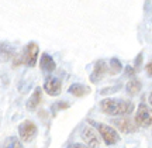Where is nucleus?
Instances as JSON below:
<instances>
[{"label": "nucleus", "mask_w": 152, "mask_h": 148, "mask_svg": "<svg viewBox=\"0 0 152 148\" xmlns=\"http://www.w3.org/2000/svg\"><path fill=\"white\" fill-rule=\"evenodd\" d=\"M100 109L109 116H128L134 110V103L127 99H103Z\"/></svg>", "instance_id": "obj_1"}, {"label": "nucleus", "mask_w": 152, "mask_h": 148, "mask_svg": "<svg viewBox=\"0 0 152 148\" xmlns=\"http://www.w3.org/2000/svg\"><path fill=\"white\" fill-rule=\"evenodd\" d=\"M87 123L89 126H92L93 128H96V131L102 136L103 141L107 145H115L117 143H120V134L117 130H114L111 126H107V124H103V123H99V121H94L92 119H87Z\"/></svg>", "instance_id": "obj_2"}, {"label": "nucleus", "mask_w": 152, "mask_h": 148, "mask_svg": "<svg viewBox=\"0 0 152 148\" xmlns=\"http://www.w3.org/2000/svg\"><path fill=\"white\" fill-rule=\"evenodd\" d=\"M38 52H39V48H38V45L35 42H28L26 45V48L24 51L21 52V56H17L16 59H14V65H24L27 66H35L37 64V58H38Z\"/></svg>", "instance_id": "obj_3"}, {"label": "nucleus", "mask_w": 152, "mask_h": 148, "mask_svg": "<svg viewBox=\"0 0 152 148\" xmlns=\"http://www.w3.org/2000/svg\"><path fill=\"white\" fill-rule=\"evenodd\" d=\"M134 121L138 127H144V128L152 126V107L147 106L145 103H141L137 109Z\"/></svg>", "instance_id": "obj_4"}, {"label": "nucleus", "mask_w": 152, "mask_h": 148, "mask_svg": "<svg viewBox=\"0 0 152 148\" xmlns=\"http://www.w3.org/2000/svg\"><path fill=\"white\" fill-rule=\"evenodd\" d=\"M37 133H38L37 124L31 120L23 121L21 124L18 126V136H20V140L23 143H30L31 140L35 138Z\"/></svg>", "instance_id": "obj_5"}, {"label": "nucleus", "mask_w": 152, "mask_h": 148, "mask_svg": "<svg viewBox=\"0 0 152 148\" xmlns=\"http://www.w3.org/2000/svg\"><path fill=\"white\" fill-rule=\"evenodd\" d=\"M82 140L87 148H99L100 147V138H99V133L96 131V128H93L92 126L83 127L82 130Z\"/></svg>", "instance_id": "obj_6"}, {"label": "nucleus", "mask_w": 152, "mask_h": 148, "mask_svg": "<svg viewBox=\"0 0 152 148\" xmlns=\"http://www.w3.org/2000/svg\"><path fill=\"white\" fill-rule=\"evenodd\" d=\"M106 73H110L109 71V64H106V61L100 59L94 64V68L92 71V75H90V81L93 83H99Z\"/></svg>", "instance_id": "obj_7"}, {"label": "nucleus", "mask_w": 152, "mask_h": 148, "mask_svg": "<svg viewBox=\"0 0 152 148\" xmlns=\"http://www.w3.org/2000/svg\"><path fill=\"white\" fill-rule=\"evenodd\" d=\"M44 90L49 96H58L62 92V82H61V79L54 76L47 78V81L44 82Z\"/></svg>", "instance_id": "obj_8"}, {"label": "nucleus", "mask_w": 152, "mask_h": 148, "mask_svg": "<svg viewBox=\"0 0 152 148\" xmlns=\"http://www.w3.org/2000/svg\"><path fill=\"white\" fill-rule=\"evenodd\" d=\"M113 124L117 127V130L125 134H130V133H135L138 130V126L135 124V121H132L131 119H115L113 120Z\"/></svg>", "instance_id": "obj_9"}, {"label": "nucleus", "mask_w": 152, "mask_h": 148, "mask_svg": "<svg viewBox=\"0 0 152 148\" xmlns=\"http://www.w3.org/2000/svg\"><path fill=\"white\" fill-rule=\"evenodd\" d=\"M39 68H41V71H42V72L51 73V72L55 71L56 64H55L54 58H52L51 55L47 54V52H42V55H41V59H39Z\"/></svg>", "instance_id": "obj_10"}, {"label": "nucleus", "mask_w": 152, "mask_h": 148, "mask_svg": "<svg viewBox=\"0 0 152 148\" xmlns=\"http://www.w3.org/2000/svg\"><path fill=\"white\" fill-rule=\"evenodd\" d=\"M41 100H42V90H41V88H35L34 93L31 95V97L28 99L27 103H26V109L30 110V111H34L39 106Z\"/></svg>", "instance_id": "obj_11"}, {"label": "nucleus", "mask_w": 152, "mask_h": 148, "mask_svg": "<svg viewBox=\"0 0 152 148\" xmlns=\"http://www.w3.org/2000/svg\"><path fill=\"white\" fill-rule=\"evenodd\" d=\"M68 92L71 95H73V96H76V97H83V96H86V95L90 93L92 90H90L89 86L83 85V83H73Z\"/></svg>", "instance_id": "obj_12"}, {"label": "nucleus", "mask_w": 152, "mask_h": 148, "mask_svg": "<svg viewBox=\"0 0 152 148\" xmlns=\"http://www.w3.org/2000/svg\"><path fill=\"white\" fill-rule=\"evenodd\" d=\"M14 55H16L14 48H11L9 44L0 42V59L1 61H9V59H11Z\"/></svg>", "instance_id": "obj_13"}, {"label": "nucleus", "mask_w": 152, "mask_h": 148, "mask_svg": "<svg viewBox=\"0 0 152 148\" xmlns=\"http://www.w3.org/2000/svg\"><path fill=\"white\" fill-rule=\"evenodd\" d=\"M141 82L138 81V79H131L130 82L127 83V86H125V90H127V93L130 95V96H135L137 93H140V90H141Z\"/></svg>", "instance_id": "obj_14"}, {"label": "nucleus", "mask_w": 152, "mask_h": 148, "mask_svg": "<svg viewBox=\"0 0 152 148\" xmlns=\"http://www.w3.org/2000/svg\"><path fill=\"white\" fill-rule=\"evenodd\" d=\"M121 68H123V65H121V62H120L117 58H111V59H110V62H109V71H110V73L115 75V73L121 72Z\"/></svg>", "instance_id": "obj_15"}, {"label": "nucleus", "mask_w": 152, "mask_h": 148, "mask_svg": "<svg viewBox=\"0 0 152 148\" xmlns=\"http://www.w3.org/2000/svg\"><path fill=\"white\" fill-rule=\"evenodd\" d=\"M4 148H21V143L17 137H9L6 141Z\"/></svg>", "instance_id": "obj_16"}, {"label": "nucleus", "mask_w": 152, "mask_h": 148, "mask_svg": "<svg viewBox=\"0 0 152 148\" xmlns=\"http://www.w3.org/2000/svg\"><path fill=\"white\" fill-rule=\"evenodd\" d=\"M135 68H132V66H127L125 68V76H128V78H132L134 75H135Z\"/></svg>", "instance_id": "obj_17"}, {"label": "nucleus", "mask_w": 152, "mask_h": 148, "mask_svg": "<svg viewBox=\"0 0 152 148\" xmlns=\"http://www.w3.org/2000/svg\"><path fill=\"white\" fill-rule=\"evenodd\" d=\"M69 107V103H66V102H59V103H56L54 106V109H58V110H64V109H68Z\"/></svg>", "instance_id": "obj_18"}, {"label": "nucleus", "mask_w": 152, "mask_h": 148, "mask_svg": "<svg viewBox=\"0 0 152 148\" xmlns=\"http://www.w3.org/2000/svg\"><path fill=\"white\" fill-rule=\"evenodd\" d=\"M120 89V86L117 85L115 88H110V89H104V90H102V95H106V93H111V92H117Z\"/></svg>", "instance_id": "obj_19"}, {"label": "nucleus", "mask_w": 152, "mask_h": 148, "mask_svg": "<svg viewBox=\"0 0 152 148\" xmlns=\"http://www.w3.org/2000/svg\"><path fill=\"white\" fill-rule=\"evenodd\" d=\"M145 71H147V73L149 75V76H152V61H149L147 64V66H145Z\"/></svg>", "instance_id": "obj_20"}, {"label": "nucleus", "mask_w": 152, "mask_h": 148, "mask_svg": "<svg viewBox=\"0 0 152 148\" xmlns=\"http://www.w3.org/2000/svg\"><path fill=\"white\" fill-rule=\"evenodd\" d=\"M141 59H142V54H140L138 56H137V59H135V71L141 66Z\"/></svg>", "instance_id": "obj_21"}, {"label": "nucleus", "mask_w": 152, "mask_h": 148, "mask_svg": "<svg viewBox=\"0 0 152 148\" xmlns=\"http://www.w3.org/2000/svg\"><path fill=\"white\" fill-rule=\"evenodd\" d=\"M73 148H87L86 145H83V144H75L73 145Z\"/></svg>", "instance_id": "obj_22"}, {"label": "nucleus", "mask_w": 152, "mask_h": 148, "mask_svg": "<svg viewBox=\"0 0 152 148\" xmlns=\"http://www.w3.org/2000/svg\"><path fill=\"white\" fill-rule=\"evenodd\" d=\"M148 100H149V103H151V106H152V92H151V95H149V97H148Z\"/></svg>", "instance_id": "obj_23"}]
</instances>
